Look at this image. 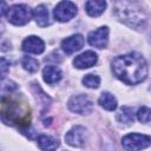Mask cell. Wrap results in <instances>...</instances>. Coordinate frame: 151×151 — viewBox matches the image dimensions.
Wrapping results in <instances>:
<instances>
[{
  "instance_id": "cell-24",
  "label": "cell",
  "mask_w": 151,
  "mask_h": 151,
  "mask_svg": "<svg viewBox=\"0 0 151 151\" xmlns=\"http://www.w3.org/2000/svg\"><path fill=\"white\" fill-rule=\"evenodd\" d=\"M7 9H8V6L5 1H0V17L4 15L5 13H7Z\"/></svg>"
},
{
  "instance_id": "cell-16",
  "label": "cell",
  "mask_w": 151,
  "mask_h": 151,
  "mask_svg": "<svg viewBox=\"0 0 151 151\" xmlns=\"http://www.w3.org/2000/svg\"><path fill=\"white\" fill-rule=\"evenodd\" d=\"M106 8V2L103 0H90L85 4L86 13L90 17H98L100 15Z\"/></svg>"
},
{
  "instance_id": "cell-5",
  "label": "cell",
  "mask_w": 151,
  "mask_h": 151,
  "mask_svg": "<svg viewBox=\"0 0 151 151\" xmlns=\"http://www.w3.org/2000/svg\"><path fill=\"white\" fill-rule=\"evenodd\" d=\"M150 137L140 133H129L123 137L122 144L126 151H140L150 145Z\"/></svg>"
},
{
  "instance_id": "cell-9",
  "label": "cell",
  "mask_w": 151,
  "mask_h": 151,
  "mask_svg": "<svg viewBox=\"0 0 151 151\" xmlns=\"http://www.w3.org/2000/svg\"><path fill=\"white\" fill-rule=\"evenodd\" d=\"M87 40L91 46H94L97 48L106 47L107 41H109V28L106 26H101L98 29L90 32Z\"/></svg>"
},
{
  "instance_id": "cell-14",
  "label": "cell",
  "mask_w": 151,
  "mask_h": 151,
  "mask_svg": "<svg viewBox=\"0 0 151 151\" xmlns=\"http://www.w3.org/2000/svg\"><path fill=\"white\" fill-rule=\"evenodd\" d=\"M61 71L59 67L57 66H52V65H48L46 66L44 70H42V78L44 80L50 84V85H53L55 83H58L60 79H61Z\"/></svg>"
},
{
  "instance_id": "cell-7",
  "label": "cell",
  "mask_w": 151,
  "mask_h": 151,
  "mask_svg": "<svg viewBox=\"0 0 151 151\" xmlns=\"http://www.w3.org/2000/svg\"><path fill=\"white\" fill-rule=\"evenodd\" d=\"M88 139V132L87 130L81 125L73 126L66 134H65V142L74 147H81L86 144Z\"/></svg>"
},
{
  "instance_id": "cell-20",
  "label": "cell",
  "mask_w": 151,
  "mask_h": 151,
  "mask_svg": "<svg viewBox=\"0 0 151 151\" xmlns=\"http://www.w3.org/2000/svg\"><path fill=\"white\" fill-rule=\"evenodd\" d=\"M21 64H22V67H24L26 71L31 72V73L37 72L38 68H39V61H38L37 59L32 58V57H24Z\"/></svg>"
},
{
  "instance_id": "cell-2",
  "label": "cell",
  "mask_w": 151,
  "mask_h": 151,
  "mask_svg": "<svg viewBox=\"0 0 151 151\" xmlns=\"http://www.w3.org/2000/svg\"><path fill=\"white\" fill-rule=\"evenodd\" d=\"M13 93L1 98L2 109L0 111L1 119L12 126H19L21 129L29 127L31 124V110L28 104L21 97H12Z\"/></svg>"
},
{
  "instance_id": "cell-10",
  "label": "cell",
  "mask_w": 151,
  "mask_h": 151,
  "mask_svg": "<svg viewBox=\"0 0 151 151\" xmlns=\"http://www.w3.org/2000/svg\"><path fill=\"white\" fill-rule=\"evenodd\" d=\"M22 50L27 53H32V54H40L45 51V42L35 35H29L27 37L21 45Z\"/></svg>"
},
{
  "instance_id": "cell-13",
  "label": "cell",
  "mask_w": 151,
  "mask_h": 151,
  "mask_svg": "<svg viewBox=\"0 0 151 151\" xmlns=\"http://www.w3.org/2000/svg\"><path fill=\"white\" fill-rule=\"evenodd\" d=\"M32 15L35 19V22L40 27H45V26L50 25V13H48V9L45 5H38L33 9Z\"/></svg>"
},
{
  "instance_id": "cell-12",
  "label": "cell",
  "mask_w": 151,
  "mask_h": 151,
  "mask_svg": "<svg viewBox=\"0 0 151 151\" xmlns=\"http://www.w3.org/2000/svg\"><path fill=\"white\" fill-rule=\"evenodd\" d=\"M98 60V55L97 53H94L93 51H86L79 55H77L73 60V65L77 68H88L96 65Z\"/></svg>"
},
{
  "instance_id": "cell-22",
  "label": "cell",
  "mask_w": 151,
  "mask_h": 151,
  "mask_svg": "<svg viewBox=\"0 0 151 151\" xmlns=\"http://www.w3.org/2000/svg\"><path fill=\"white\" fill-rule=\"evenodd\" d=\"M150 113H151L150 109L146 107V106H143V107H140V109L138 110V112H137V118H138L139 122H142V123H144V124H147V123H150V117H151Z\"/></svg>"
},
{
  "instance_id": "cell-1",
  "label": "cell",
  "mask_w": 151,
  "mask_h": 151,
  "mask_svg": "<svg viewBox=\"0 0 151 151\" xmlns=\"http://www.w3.org/2000/svg\"><path fill=\"white\" fill-rule=\"evenodd\" d=\"M112 72L127 85L142 83L147 76V64L143 55L132 52L117 57L112 61Z\"/></svg>"
},
{
  "instance_id": "cell-23",
  "label": "cell",
  "mask_w": 151,
  "mask_h": 151,
  "mask_svg": "<svg viewBox=\"0 0 151 151\" xmlns=\"http://www.w3.org/2000/svg\"><path fill=\"white\" fill-rule=\"evenodd\" d=\"M8 72H9V63L5 58L0 57V80L5 79Z\"/></svg>"
},
{
  "instance_id": "cell-18",
  "label": "cell",
  "mask_w": 151,
  "mask_h": 151,
  "mask_svg": "<svg viewBox=\"0 0 151 151\" xmlns=\"http://www.w3.org/2000/svg\"><path fill=\"white\" fill-rule=\"evenodd\" d=\"M117 119H118L120 123H125V124L132 123V122H133V109L127 107V106L122 107L120 112H119L118 116H117Z\"/></svg>"
},
{
  "instance_id": "cell-11",
  "label": "cell",
  "mask_w": 151,
  "mask_h": 151,
  "mask_svg": "<svg viewBox=\"0 0 151 151\" xmlns=\"http://www.w3.org/2000/svg\"><path fill=\"white\" fill-rule=\"evenodd\" d=\"M84 45V38L81 34H73L61 41V48L66 54H72L79 51Z\"/></svg>"
},
{
  "instance_id": "cell-19",
  "label": "cell",
  "mask_w": 151,
  "mask_h": 151,
  "mask_svg": "<svg viewBox=\"0 0 151 151\" xmlns=\"http://www.w3.org/2000/svg\"><path fill=\"white\" fill-rule=\"evenodd\" d=\"M17 88H18V86H17V84L14 81L6 80L5 83H2L0 85V99L6 97V96H8V94H11V93H14L17 91Z\"/></svg>"
},
{
  "instance_id": "cell-15",
  "label": "cell",
  "mask_w": 151,
  "mask_h": 151,
  "mask_svg": "<svg viewBox=\"0 0 151 151\" xmlns=\"http://www.w3.org/2000/svg\"><path fill=\"white\" fill-rule=\"evenodd\" d=\"M37 142H38V146L42 151H55L57 147L59 146L58 139H55L52 136H47V134H40Z\"/></svg>"
},
{
  "instance_id": "cell-4",
  "label": "cell",
  "mask_w": 151,
  "mask_h": 151,
  "mask_svg": "<svg viewBox=\"0 0 151 151\" xmlns=\"http://www.w3.org/2000/svg\"><path fill=\"white\" fill-rule=\"evenodd\" d=\"M7 20L15 25V26H22L26 25L31 18H32V11L26 5H13L7 9L6 13Z\"/></svg>"
},
{
  "instance_id": "cell-3",
  "label": "cell",
  "mask_w": 151,
  "mask_h": 151,
  "mask_svg": "<svg viewBox=\"0 0 151 151\" xmlns=\"http://www.w3.org/2000/svg\"><path fill=\"white\" fill-rule=\"evenodd\" d=\"M116 13L122 21H124L125 24H127L132 27H139L140 25L143 26L145 22L144 12L134 2H129V1L117 2L116 4Z\"/></svg>"
},
{
  "instance_id": "cell-17",
  "label": "cell",
  "mask_w": 151,
  "mask_h": 151,
  "mask_svg": "<svg viewBox=\"0 0 151 151\" xmlns=\"http://www.w3.org/2000/svg\"><path fill=\"white\" fill-rule=\"evenodd\" d=\"M98 103L101 107L107 111H114L117 109V99L110 92H103L98 99Z\"/></svg>"
},
{
  "instance_id": "cell-6",
  "label": "cell",
  "mask_w": 151,
  "mask_h": 151,
  "mask_svg": "<svg viewBox=\"0 0 151 151\" xmlns=\"http://www.w3.org/2000/svg\"><path fill=\"white\" fill-rule=\"evenodd\" d=\"M67 106L74 113L87 114L93 109V101L91 100L90 97H87L85 94H77V96H73L70 98Z\"/></svg>"
},
{
  "instance_id": "cell-21",
  "label": "cell",
  "mask_w": 151,
  "mask_h": 151,
  "mask_svg": "<svg viewBox=\"0 0 151 151\" xmlns=\"http://www.w3.org/2000/svg\"><path fill=\"white\" fill-rule=\"evenodd\" d=\"M83 84L88 88H97L100 84V78L97 74H86L83 78Z\"/></svg>"
},
{
  "instance_id": "cell-8",
  "label": "cell",
  "mask_w": 151,
  "mask_h": 151,
  "mask_svg": "<svg viewBox=\"0 0 151 151\" xmlns=\"http://www.w3.org/2000/svg\"><path fill=\"white\" fill-rule=\"evenodd\" d=\"M77 14V6L72 1H60L53 9L54 19L60 22H66Z\"/></svg>"
}]
</instances>
